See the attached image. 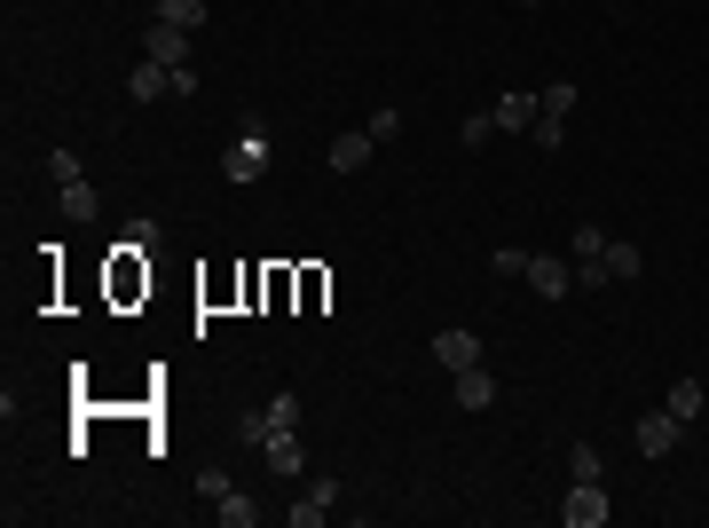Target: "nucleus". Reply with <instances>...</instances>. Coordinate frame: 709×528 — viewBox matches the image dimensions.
<instances>
[{"mask_svg":"<svg viewBox=\"0 0 709 528\" xmlns=\"http://www.w3.org/2000/svg\"><path fill=\"white\" fill-rule=\"evenodd\" d=\"M260 173H269V119L244 111L237 119V142L221 150V182H260Z\"/></svg>","mask_w":709,"mask_h":528,"instance_id":"obj_1","label":"nucleus"},{"mask_svg":"<svg viewBox=\"0 0 709 528\" xmlns=\"http://www.w3.org/2000/svg\"><path fill=\"white\" fill-rule=\"evenodd\" d=\"M568 111H576V87H568V79H560V87H545V96H537V135H528V142H537V150H560Z\"/></svg>","mask_w":709,"mask_h":528,"instance_id":"obj_2","label":"nucleus"},{"mask_svg":"<svg viewBox=\"0 0 709 528\" xmlns=\"http://www.w3.org/2000/svg\"><path fill=\"white\" fill-rule=\"evenodd\" d=\"M528 292H537V300H568V292H576V260H560V252H528Z\"/></svg>","mask_w":709,"mask_h":528,"instance_id":"obj_3","label":"nucleus"},{"mask_svg":"<svg viewBox=\"0 0 709 528\" xmlns=\"http://www.w3.org/2000/svg\"><path fill=\"white\" fill-rule=\"evenodd\" d=\"M260 458H269V474L300 481V474H308V450H300V426H269V434H260Z\"/></svg>","mask_w":709,"mask_h":528,"instance_id":"obj_4","label":"nucleus"},{"mask_svg":"<svg viewBox=\"0 0 709 528\" xmlns=\"http://www.w3.org/2000/svg\"><path fill=\"white\" fill-rule=\"evenodd\" d=\"M607 512H615V505H607L599 481H576V489L560 497V520H568V528H607Z\"/></svg>","mask_w":709,"mask_h":528,"instance_id":"obj_5","label":"nucleus"},{"mask_svg":"<svg viewBox=\"0 0 709 528\" xmlns=\"http://www.w3.org/2000/svg\"><path fill=\"white\" fill-rule=\"evenodd\" d=\"M678 442H686V418L678 410H647L639 418V458H670Z\"/></svg>","mask_w":709,"mask_h":528,"instance_id":"obj_6","label":"nucleus"},{"mask_svg":"<svg viewBox=\"0 0 709 528\" xmlns=\"http://www.w3.org/2000/svg\"><path fill=\"white\" fill-rule=\"evenodd\" d=\"M142 56L166 63V71H190V32H182V24H150V32H142Z\"/></svg>","mask_w":709,"mask_h":528,"instance_id":"obj_7","label":"nucleus"},{"mask_svg":"<svg viewBox=\"0 0 709 528\" xmlns=\"http://www.w3.org/2000/svg\"><path fill=\"white\" fill-rule=\"evenodd\" d=\"M433 363H441V371H473V363H489V356H481V339L458 323V331H433Z\"/></svg>","mask_w":709,"mask_h":528,"instance_id":"obj_8","label":"nucleus"},{"mask_svg":"<svg viewBox=\"0 0 709 528\" xmlns=\"http://www.w3.org/2000/svg\"><path fill=\"white\" fill-rule=\"evenodd\" d=\"M489 119H497V135H537V96H528V87H512V96L489 103Z\"/></svg>","mask_w":709,"mask_h":528,"instance_id":"obj_9","label":"nucleus"},{"mask_svg":"<svg viewBox=\"0 0 709 528\" xmlns=\"http://www.w3.org/2000/svg\"><path fill=\"white\" fill-rule=\"evenodd\" d=\"M371 127H347V135H331V173H363L371 166Z\"/></svg>","mask_w":709,"mask_h":528,"instance_id":"obj_10","label":"nucleus"},{"mask_svg":"<svg viewBox=\"0 0 709 528\" xmlns=\"http://www.w3.org/2000/svg\"><path fill=\"white\" fill-rule=\"evenodd\" d=\"M331 505H339V481H308V489H300V505H292V528H323V520H331Z\"/></svg>","mask_w":709,"mask_h":528,"instance_id":"obj_11","label":"nucleus"},{"mask_svg":"<svg viewBox=\"0 0 709 528\" xmlns=\"http://www.w3.org/2000/svg\"><path fill=\"white\" fill-rule=\"evenodd\" d=\"M127 96H134V103H166V96H173V71H166V63H150V56H142V63H134V71H127Z\"/></svg>","mask_w":709,"mask_h":528,"instance_id":"obj_12","label":"nucleus"},{"mask_svg":"<svg viewBox=\"0 0 709 528\" xmlns=\"http://www.w3.org/2000/svg\"><path fill=\"white\" fill-rule=\"evenodd\" d=\"M458 379V410H489L497 402V379H489V363H473V371H450Z\"/></svg>","mask_w":709,"mask_h":528,"instance_id":"obj_13","label":"nucleus"},{"mask_svg":"<svg viewBox=\"0 0 709 528\" xmlns=\"http://www.w3.org/2000/svg\"><path fill=\"white\" fill-rule=\"evenodd\" d=\"M662 410H678V418L693 426V418L709 410V387H701V379H670V395H662Z\"/></svg>","mask_w":709,"mask_h":528,"instance_id":"obj_14","label":"nucleus"},{"mask_svg":"<svg viewBox=\"0 0 709 528\" xmlns=\"http://www.w3.org/2000/svg\"><path fill=\"white\" fill-rule=\"evenodd\" d=\"M639 269H647V252H639L631 237H607V277H615V285H631Z\"/></svg>","mask_w":709,"mask_h":528,"instance_id":"obj_15","label":"nucleus"},{"mask_svg":"<svg viewBox=\"0 0 709 528\" xmlns=\"http://www.w3.org/2000/svg\"><path fill=\"white\" fill-rule=\"evenodd\" d=\"M56 206H63L71 221H96V206H103V198L87 190V173H79V182H63V190H56Z\"/></svg>","mask_w":709,"mask_h":528,"instance_id":"obj_16","label":"nucleus"},{"mask_svg":"<svg viewBox=\"0 0 709 528\" xmlns=\"http://www.w3.org/2000/svg\"><path fill=\"white\" fill-rule=\"evenodd\" d=\"M158 24H182V32H198V24H206V0H158Z\"/></svg>","mask_w":709,"mask_h":528,"instance_id":"obj_17","label":"nucleus"},{"mask_svg":"<svg viewBox=\"0 0 709 528\" xmlns=\"http://www.w3.org/2000/svg\"><path fill=\"white\" fill-rule=\"evenodd\" d=\"M213 512H221L229 528H252V520H260V497H244V489H229V497H221Z\"/></svg>","mask_w":709,"mask_h":528,"instance_id":"obj_18","label":"nucleus"},{"mask_svg":"<svg viewBox=\"0 0 709 528\" xmlns=\"http://www.w3.org/2000/svg\"><path fill=\"white\" fill-rule=\"evenodd\" d=\"M260 418H269V426H300V395H292V387H277V395H269V410H260Z\"/></svg>","mask_w":709,"mask_h":528,"instance_id":"obj_19","label":"nucleus"},{"mask_svg":"<svg viewBox=\"0 0 709 528\" xmlns=\"http://www.w3.org/2000/svg\"><path fill=\"white\" fill-rule=\"evenodd\" d=\"M568 474H576V481H599V474H607V458H599L591 442H576V450H568Z\"/></svg>","mask_w":709,"mask_h":528,"instance_id":"obj_20","label":"nucleus"},{"mask_svg":"<svg viewBox=\"0 0 709 528\" xmlns=\"http://www.w3.org/2000/svg\"><path fill=\"white\" fill-rule=\"evenodd\" d=\"M48 182H56V190L79 182V150H48Z\"/></svg>","mask_w":709,"mask_h":528,"instance_id":"obj_21","label":"nucleus"},{"mask_svg":"<svg viewBox=\"0 0 709 528\" xmlns=\"http://www.w3.org/2000/svg\"><path fill=\"white\" fill-rule=\"evenodd\" d=\"M229 489H237V481H229V474H221V466H206V474H198V497H206V505H221V497H229Z\"/></svg>","mask_w":709,"mask_h":528,"instance_id":"obj_22","label":"nucleus"},{"mask_svg":"<svg viewBox=\"0 0 709 528\" xmlns=\"http://www.w3.org/2000/svg\"><path fill=\"white\" fill-rule=\"evenodd\" d=\"M489 269H497V277H528V252H520V245H505V252H489Z\"/></svg>","mask_w":709,"mask_h":528,"instance_id":"obj_23","label":"nucleus"},{"mask_svg":"<svg viewBox=\"0 0 709 528\" xmlns=\"http://www.w3.org/2000/svg\"><path fill=\"white\" fill-rule=\"evenodd\" d=\"M576 285H583V292H599V285H615V277H607V252H599V260H576Z\"/></svg>","mask_w":709,"mask_h":528,"instance_id":"obj_24","label":"nucleus"},{"mask_svg":"<svg viewBox=\"0 0 709 528\" xmlns=\"http://www.w3.org/2000/svg\"><path fill=\"white\" fill-rule=\"evenodd\" d=\"M363 127H371V142H395V135H402V111H371Z\"/></svg>","mask_w":709,"mask_h":528,"instance_id":"obj_25","label":"nucleus"},{"mask_svg":"<svg viewBox=\"0 0 709 528\" xmlns=\"http://www.w3.org/2000/svg\"><path fill=\"white\" fill-rule=\"evenodd\" d=\"M489 135H497V119H489V111H481V119H466V127H458V142H466V150H481V142H489Z\"/></svg>","mask_w":709,"mask_h":528,"instance_id":"obj_26","label":"nucleus"},{"mask_svg":"<svg viewBox=\"0 0 709 528\" xmlns=\"http://www.w3.org/2000/svg\"><path fill=\"white\" fill-rule=\"evenodd\" d=\"M127 245H134V252H142V260H150V252H158V221H150V213H142V221H134V229H127Z\"/></svg>","mask_w":709,"mask_h":528,"instance_id":"obj_27","label":"nucleus"},{"mask_svg":"<svg viewBox=\"0 0 709 528\" xmlns=\"http://www.w3.org/2000/svg\"><path fill=\"white\" fill-rule=\"evenodd\" d=\"M599 252H607V229L583 221V229H576V260H599Z\"/></svg>","mask_w":709,"mask_h":528,"instance_id":"obj_28","label":"nucleus"},{"mask_svg":"<svg viewBox=\"0 0 709 528\" xmlns=\"http://www.w3.org/2000/svg\"><path fill=\"white\" fill-rule=\"evenodd\" d=\"M520 9H545V0H520Z\"/></svg>","mask_w":709,"mask_h":528,"instance_id":"obj_29","label":"nucleus"}]
</instances>
